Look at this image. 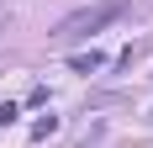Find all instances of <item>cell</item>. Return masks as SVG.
Here are the masks:
<instances>
[{
  "mask_svg": "<svg viewBox=\"0 0 153 148\" xmlns=\"http://www.w3.org/2000/svg\"><path fill=\"white\" fill-rule=\"evenodd\" d=\"M69 64H74L79 74H95V69H100V64H106V58H100V53H95V48H90V53H74V58H69Z\"/></svg>",
  "mask_w": 153,
  "mask_h": 148,
  "instance_id": "obj_3",
  "label": "cell"
},
{
  "mask_svg": "<svg viewBox=\"0 0 153 148\" xmlns=\"http://www.w3.org/2000/svg\"><path fill=\"white\" fill-rule=\"evenodd\" d=\"M11 122H16V106L5 101V106H0V127H11Z\"/></svg>",
  "mask_w": 153,
  "mask_h": 148,
  "instance_id": "obj_5",
  "label": "cell"
},
{
  "mask_svg": "<svg viewBox=\"0 0 153 148\" xmlns=\"http://www.w3.org/2000/svg\"><path fill=\"white\" fill-rule=\"evenodd\" d=\"M53 132H58V117H53V111L32 122V143H42V138H53Z\"/></svg>",
  "mask_w": 153,
  "mask_h": 148,
  "instance_id": "obj_2",
  "label": "cell"
},
{
  "mask_svg": "<svg viewBox=\"0 0 153 148\" xmlns=\"http://www.w3.org/2000/svg\"><path fill=\"white\" fill-rule=\"evenodd\" d=\"M100 132H106V127H100V122H95V127H90V132H85V138H79L74 148H95V143H100Z\"/></svg>",
  "mask_w": 153,
  "mask_h": 148,
  "instance_id": "obj_4",
  "label": "cell"
},
{
  "mask_svg": "<svg viewBox=\"0 0 153 148\" xmlns=\"http://www.w3.org/2000/svg\"><path fill=\"white\" fill-rule=\"evenodd\" d=\"M122 11H127L122 0H95V5H85V11H74V16H63L58 27H53V43H79V37H90V32L111 27V21H116Z\"/></svg>",
  "mask_w": 153,
  "mask_h": 148,
  "instance_id": "obj_1",
  "label": "cell"
}]
</instances>
